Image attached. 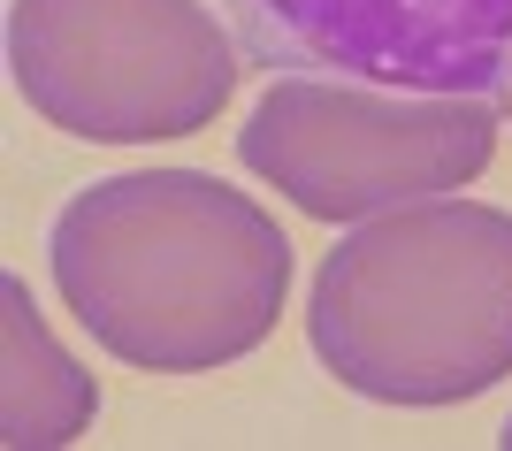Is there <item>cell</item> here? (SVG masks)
I'll return each mask as SVG.
<instances>
[{"label":"cell","instance_id":"6da1fadb","mask_svg":"<svg viewBox=\"0 0 512 451\" xmlns=\"http://www.w3.org/2000/svg\"><path fill=\"white\" fill-rule=\"evenodd\" d=\"M46 268L85 337L146 375L245 360L291 299V237L207 169H130L69 192Z\"/></svg>","mask_w":512,"mask_h":451},{"label":"cell","instance_id":"7a4b0ae2","mask_svg":"<svg viewBox=\"0 0 512 451\" xmlns=\"http://www.w3.org/2000/svg\"><path fill=\"white\" fill-rule=\"evenodd\" d=\"M314 360L375 406H459L512 375V215L413 199L321 253L306 299Z\"/></svg>","mask_w":512,"mask_h":451},{"label":"cell","instance_id":"3957f363","mask_svg":"<svg viewBox=\"0 0 512 451\" xmlns=\"http://www.w3.org/2000/svg\"><path fill=\"white\" fill-rule=\"evenodd\" d=\"M8 77L69 138H192L237 92V46L207 0H8Z\"/></svg>","mask_w":512,"mask_h":451},{"label":"cell","instance_id":"277c9868","mask_svg":"<svg viewBox=\"0 0 512 451\" xmlns=\"http://www.w3.org/2000/svg\"><path fill=\"white\" fill-rule=\"evenodd\" d=\"M497 100L276 77L237 130V161L314 222H367L444 199L490 169Z\"/></svg>","mask_w":512,"mask_h":451},{"label":"cell","instance_id":"5b68a950","mask_svg":"<svg viewBox=\"0 0 512 451\" xmlns=\"http://www.w3.org/2000/svg\"><path fill=\"white\" fill-rule=\"evenodd\" d=\"M245 54L383 92H512V0H222Z\"/></svg>","mask_w":512,"mask_h":451},{"label":"cell","instance_id":"8992f818","mask_svg":"<svg viewBox=\"0 0 512 451\" xmlns=\"http://www.w3.org/2000/svg\"><path fill=\"white\" fill-rule=\"evenodd\" d=\"M100 413V383L69 360L46 314L31 306V283L0 276V444L54 451L77 444Z\"/></svg>","mask_w":512,"mask_h":451},{"label":"cell","instance_id":"52a82bcc","mask_svg":"<svg viewBox=\"0 0 512 451\" xmlns=\"http://www.w3.org/2000/svg\"><path fill=\"white\" fill-rule=\"evenodd\" d=\"M497 444H505V451H512V421H505V436H497Z\"/></svg>","mask_w":512,"mask_h":451},{"label":"cell","instance_id":"ba28073f","mask_svg":"<svg viewBox=\"0 0 512 451\" xmlns=\"http://www.w3.org/2000/svg\"><path fill=\"white\" fill-rule=\"evenodd\" d=\"M505 108H512V92H505Z\"/></svg>","mask_w":512,"mask_h":451}]
</instances>
